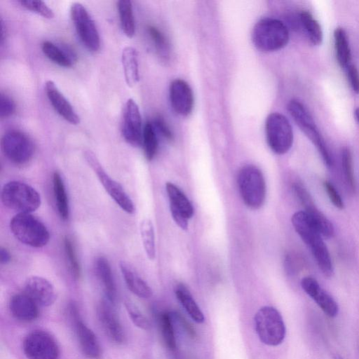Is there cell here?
Masks as SVG:
<instances>
[{
	"mask_svg": "<svg viewBox=\"0 0 359 359\" xmlns=\"http://www.w3.org/2000/svg\"><path fill=\"white\" fill-rule=\"evenodd\" d=\"M252 40L261 51L272 52L285 47L289 41V32L285 25L279 20L264 18L254 26Z\"/></svg>",
	"mask_w": 359,
	"mask_h": 359,
	"instance_id": "6da1fadb",
	"label": "cell"
},
{
	"mask_svg": "<svg viewBox=\"0 0 359 359\" xmlns=\"http://www.w3.org/2000/svg\"><path fill=\"white\" fill-rule=\"evenodd\" d=\"M1 198L6 207L18 213H30L41 205L39 192L30 185L19 181L5 184Z\"/></svg>",
	"mask_w": 359,
	"mask_h": 359,
	"instance_id": "7a4b0ae2",
	"label": "cell"
},
{
	"mask_svg": "<svg viewBox=\"0 0 359 359\" xmlns=\"http://www.w3.org/2000/svg\"><path fill=\"white\" fill-rule=\"evenodd\" d=\"M10 229L16 239L31 247H43L50 239L46 226L30 213H18L13 217Z\"/></svg>",
	"mask_w": 359,
	"mask_h": 359,
	"instance_id": "3957f363",
	"label": "cell"
},
{
	"mask_svg": "<svg viewBox=\"0 0 359 359\" xmlns=\"http://www.w3.org/2000/svg\"><path fill=\"white\" fill-rule=\"evenodd\" d=\"M255 327L260 341L266 345L280 344L285 337V325L280 312L274 307L265 306L255 315Z\"/></svg>",
	"mask_w": 359,
	"mask_h": 359,
	"instance_id": "277c9868",
	"label": "cell"
},
{
	"mask_svg": "<svg viewBox=\"0 0 359 359\" xmlns=\"http://www.w3.org/2000/svg\"><path fill=\"white\" fill-rule=\"evenodd\" d=\"M238 185L243 203L248 208L256 210L265 201L266 184L261 170L256 166L243 167L238 175Z\"/></svg>",
	"mask_w": 359,
	"mask_h": 359,
	"instance_id": "5b68a950",
	"label": "cell"
},
{
	"mask_svg": "<svg viewBox=\"0 0 359 359\" xmlns=\"http://www.w3.org/2000/svg\"><path fill=\"white\" fill-rule=\"evenodd\" d=\"M287 110L299 128L315 144L327 166L331 167L333 165L332 157L306 108L298 100H292L287 104Z\"/></svg>",
	"mask_w": 359,
	"mask_h": 359,
	"instance_id": "8992f818",
	"label": "cell"
},
{
	"mask_svg": "<svg viewBox=\"0 0 359 359\" xmlns=\"http://www.w3.org/2000/svg\"><path fill=\"white\" fill-rule=\"evenodd\" d=\"M266 137L271 149L277 154H284L293 143V131L287 118L277 112L270 114L265 123Z\"/></svg>",
	"mask_w": 359,
	"mask_h": 359,
	"instance_id": "52a82bcc",
	"label": "cell"
},
{
	"mask_svg": "<svg viewBox=\"0 0 359 359\" xmlns=\"http://www.w3.org/2000/svg\"><path fill=\"white\" fill-rule=\"evenodd\" d=\"M1 148L4 155L16 165L27 163L34 153V144L32 139L18 130H9L2 136Z\"/></svg>",
	"mask_w": 359,
	"mask_h": 359,
	"instance_id": "ba28073f",
	"label": "cell"
},
{
	"mask_svg": "<svg viewBox=\"0 0 359 359\" xmlns=\"http://www.w3.org/2000/svg\"><path fill=\"white\" fill-rule=\"evenodd\" d=\"M84 156L110 197L123 211L133 213L135 207L131 198L122 186L106 172L95 154L88 150L84 152Z\"/></svg>",
	"mask_w": 359,
	"mask_h": 359,
	"instance_id": "9c48e42d",
	"label": "cell"
},
{
	"mask_svg": "<svg viewBox=\"0 0 359 359\" xmlns=\"http://www.w3.org/2000/svg\"><path fill=\"white\" fill-rule=\"evenodd\" d=\"M70 14L76 33L85 47L91 52H97L100 47V37L87 9L80 3H74Z\"/></svg>",
	"mask_w": 359,
	"mask_h": 359,
	"instance_id": "30bf717a",
	"label": "cell"
},
{
	"mask_svg": "<svg viewBox=\"0 0 359 359\" xmlns=\"http://www.w3.org/2000/svg\"><path fill=\"white\" fill-rule=\"evenodd\" d=\"M23 351L28 359H58L60 355L55 339L39 330L32 332L25 337Z\"/></svg>",
	"mask_w": 359,
	"mask_h": 359,
	"instance_id": "8fae6325",
	"label": "cell"
},
{
	"mask_svg": "<svg viewBox=\"0 0 359 359\" xmlns=\"http://www.w3.org/2000/svg\"><path fill=\"white\" fill-rule=\"evenodd\" d=\"M143 129L138 105L132 98L128 99L123 114L122 135L126 142L133 147L142 143Z\"/></svg>",
	"mask_w": 359,
	"mask_h": 359,
	"instance_id": "7c38bea8",
	"label": "cell"
},
{
	"mask_svg": "<svg viewBox=\"0 0 359 359\" xmlns=\"http://www.w3.org/2000/svg\"><path fill=\"white\" fill-rule=\"evenodd\" d=\"M114 304L107 298L103 299L97 307V316L108 337L116 344H123L126 336Z\"/></svg>",
	"mask_w": 359,
	"mask_h": 359,
	"instance_id": "4fadbf2b",
	"label": "cell"
},
{
	"mask_svg": "<svg viewBox=\"0 0 359 359\" xmlns=\"http://www.w3.org/2000/svg\"><path fill=\"white\" fill-rule=\"evenodd\" d=\"M294 190L305 209L304 212L311 217L321 235L326 238L332 237L334 232L332 222L317 208L308 191L297 183L294 185Z\"/></svg>",
	"mask_w": 359,
	"mask_h": 359,
	"instance_id": "5bb4252c",
	"label": "cell"
},
{
	"mask_svg": "<svg viewBox=\"0 0 359 359\" xmlns=\"http://www.w3.org/2000/svg\"><path fill=\"white\" fill-rule=\"evenodd\" d=\"M291 221L294 230L311 252L325 245L320 231L304 211L293 214Z\"/></svg>",
	"mask_w": 359,
	"mask_h": 359,
	"instance_id": "9a60e30c",
	"label": "cell"
},
{
	"mask_svg": "<svg viewBox=\"0 0 359 359\" xmlns=\"http://www.w3.org/2000/svg\"><path fill=\"white\" fill-rule=\"evenodd\" d=\"M304 292L313 299L321 310L329 317L337 316L339 306L334 298L323 289L318 282L311 276L304 277L301 281Z\"/></svg>",
	"mask_w": 359,
	"mask_h": 359,
	"instance_id": "2e32d148",
	"label": "cell"
},
{
	"mask_svg": "<svg viewBox=\"0 0 359 359\" xmlns=\"http://www.w3.org/2000/svg\"><path fill=\"white\" fill-rule=\"evenodd\" d=\"M70 311L83 353L88 358L99 359L101 350L95 334L81 321L78 311L73 304L70 306Z\"/></svg>",
	"mask_w": 359,
	"mask_h": 359,
	"instance_id": "e0dca14e",
	"label": "cell"
},
{
	"mask_svg": "<svg viewBox=\"0 0 359 359\" xmlns=\"http://www.w3.org/2000/svg\"><path fill=\"white\" fill-rule=\"evenodd\" d=\"M169 95L173 109L182 116H188L194 108V94L189 85L182 79H175L170 85Z\"/></svg>",
	"mask_w": 359,
	"mask_h": 359,
	"instance_id": "ac0fdd59",
	"label": "cell"
},
{
	"mask_svg": "<svg viewBox=\"0 0 359 359\" xmlns=\"http://www.w3.org/2000/svg\"><path fill=\"white\" fill-rule=\"evenodd\" d=\"M25 293L30 297L38 305L48 306L55 300L53 285L47 279L37 276L27 278L25 283Z\"/></svg>",
	"mask_w": 359,
	"mask_h": 359,
	"instance_id": "d6986e66",
	"label": "cell"
},
{
	"mask_svg": "<svg viewBox=\"0 0 359 359\" xmlns=\"http://www.w3.org/2000/svg\"><path fill=\"white\" fill-rule=\"evenodd\" d=\"M45 92L53 108L62 118L71 124L77 125L80 123L79 116L73 107L53 81L46 82Z\"/></svg>",
	"mask_w": 359,
	"mask_h": 359,
	"instance_id": "ffe728a7",
	"label": "cell"
},
{
	"mask_svg": "<svg viewBox=\"0 0 359 359\" xmlns=\"http://www.w3.org/2000/svg\"><path fill=\"white\" fill-rule=\"evenodd\" d=\"M38 306L26 293L13 295L9 302V309L13 316L25 322L36 318L39 313Z\"/></svg>",
	"mask_w": 359,
	"mask_h": 359,
	"instance_id": "44dd1931",
	"label": "cell"
},
{
	"mask_svg": "<svg viewBox=\"0 0 359 359\" xmlns=\"http://www.w3.org/2000/svg\"><path fill=\"white\" fill-rule=\"evenodd\" d=\"M96 273L100 279L105 293V298L113 304L116 299V289L108 260L102 256L96 258L95 262Z\"/></svg>",
	"mask_w": 359,
	"mask_h": 359,
	"instance_id": "7402d4cb",
	"label": "cell"
},
{
	"mask_svg": "<svg viewBox=\"0 0 359 359\" xmlns=\"http://www.w3.org/2000/svg\"><path fill=\"white\" fill-rule=\"evenodd\" d=\"M43 54L52 62L62 67H72L76 55L69 48L55 44L50 41H44L41 44Z\"/></svg>",
	"mask_w": 359,
	"mask_h": 359,
	"instance_id": "603a6c76",
	"label": "cell"
},
{
	"mask_svg": "<svg viewBox=\"0 0 359 359\" xmlns=\"http://www.w3.org/2000/svg\"><path fill=\"white\" fill-rule=\"evenodd\" d=\"M120 269L128 288L135 295L141 298H149L152 290L133 268L126 262H120Z\"/></svg>",
	"mask_w": 359,
	"mask_h": 359,
	"instance_id": "cb8c5ba5",
	"label": "cell"
},
{
	"mask_svg": "<svg viewBox=\"0 0 359 359\" xmlns=\"http://www.w3.org/2000/svg\"><path fill=\"white\" fill-rule=\"evenodd\" d=\"M126 83L129 87H133L140 79L137 52L132 46L125 47L121 53Z\"/></svg>",
	"mask_w": 359,
	"mask_h": 359,
	"instance_id": "d4e9b609",
	"label": "cell"
},
{
	"mask_svg": "<svg viewBox=\"0 0 359 359\" xmlns=\"http://www.w3.org/2000/svg\"><path fill=\"white\" fill-rule=\"evenodd\" d=\"M166 192L170 201V208L182 213L188 219L194 214V208L184 194L174 184H165Z\"/></svg>",
	"mask_w": 359,
	"mask_h": 359,
	"instance_id": "484cf974",
	"label": "cell"
},
{
	"mask_svg": "<svg viewBox=\"0 0 359 359\" xmlns=\"http://www.w3.org/2000/svg\"><path fill=\"white\" fill-rule=\"evenodd\" d=\"M175 295L186 312L197 323L205 320L203 312L195 302L189 290L183 285L179 284L175 290Z\"/></svg>",
	"mask_w": 359,
	"mask_h": 359,
	"instance_id": "4316f807",
	"label": "cell"
},
{
	"mask_svg": "<svg viewBox=\"0 0 359 359\" xmlns=\"http://www.w3.org/2000/svg\"><path fill=\"white\" fill-rule=\"evenodd\" d=\"M53 187L58 213L63 220H67L69 215L68 197L63 180L57 172L53 173Z\"/></svg>",
	"mask_w": 359,
	"mask_h": 359,
	"instance_id": "83f0119b",
	"label": "cell"
},
{
	"mask_svg": "<svg viewBox=\"0 0 359 359\" xmlns=\"http://www.w3.org/2000/svg\"><path fill=\"white\" fill-rule=\"evenodd\" d=\"M336 57L339 65L346 68L351 63V53L346 32L341 27H337L334 32Z\"/></svg>",
	"mask_w": 359,
	"mask_h": 359,
	"instance_id": "f1b7e54d",
	"label": "cell"
},
{
	"mask_svg": "<svg viewBox=\"0 0 359 359\" xmlns=\"http://www.w3.org/2000/svg\"><path fill=\"white\" fill-rule=\"evenodd\" d=\"M116 7L123 32L127 37L132 38L135 32L132 2L130 0H119Z\"/></svg>",
	"mask_w": 359,
	"mask_h": 359,
	"instance_id": "f546056e",
	"label": "cell"
},
{
	"mask_svg": "<svg viewBox=\"0 0 359 359\" xmlns=\"http://www.w3.org/2000/svg\"><path fill=\"white\" fill-rule=\"evenodd\" d=\"M299 19L311 43L320 45L323 41V31L319 22L306 11L300 13Z\"/></svg>",
	"mask_w": 359,
	"mask_h": 359,
	"instance_id": "4dcf8cb0",
	"label": "cell"
},
{
	"mask_svg": "<svg viewBox=\"0 0 359 359\" xmlns=\"http://www.w3.org/2000/svg\"><path fill=\"white\" fill-rule=\"evenodd\" d=\"M140 235L147 257L153 260L156 256L154 230L151 221L143 219L140 226Z\"/></svg>",
	"mask_w": 359,
	"mask_h": 359,
	"instance_id": "1f68e13d",
	"label": "cell"
},
{
	"mask_svg": "<svg viewBox=\"0 0 359 359\" xmlns=\"http://www.w3.org/2000/svg\"><path fill=\"white\" fill-rule=\"evenodd\" d=\"M142 144L146 158L148 161H151L158 149V140L155 127L149 121L147 122L144 126Z\"/></svg>",
	"mask_w": 359,
	"mask_h": 359,
	"instance_id": "d6a6232c",
	"label": "cell"
},
{
	"mask_svg": "<svg viewBox=\"0 0 359 359\" xmlns=\"http://www.w3.org/2000/svg\"><path fill=\"white\" fill-rule=\"evenodd\" d=\"M158 322L162 337L166 346L171 351L176 349V339L172 318L168 313L163 312L159 315Z\"/></svg>",
	"mask_w": 359,
	"mask_h": 359,
	"instance_id": "836d02e7",
	"label": "cell"
},
{
	"mask_svg": "<svg viewBox=\"0 0 359 359\" xmlns=\"http://www.w3.org/2000/svg\"><path fill=\"white\" fill-rule=\"evenodd\" d=\"M341 166L346 187L349 191L354 193L355 191V181L353 171L352 155L347 147L341 150Z\"/></svg>",
	"mask_w": 359,
	"mask_h": 359,
	"instance_id": "e575fe53",
	"label": "cell"
},
{
	"mask_svg": "<svg viewBox=\"0 0 359 359\" xmlns=\"http://www.w3.org/2000/svg\"><path fill=\"white\" fill-rule=\"evenodd\" d=\"M64 249L70 271L72 276L78 279L81 274V265L78 260L74 245L67 236L64 239Z\"/></svg>",
	"mask_w": 359,
	"mask_h": 359,
	"instance_id": "d590c367",
	"label": "cell"
},
{
	"mask_svg": "<svg viewBox=\"0 0 359 359\" xmlns=\"http://www.w3.org/2000/svg\"><path fill=\"white\" fill-rule=\"evenodd\" d=\"M22 7L34 12L48 19L54 18V13L45 2L42 1L20 0L18 1Z\"/></svg>",
	"mask_w": 359,
	"mask_h": 359,
	"instance_id": "8d00e7d4",
	"label": "cell"
},
{
	"mask_svg": "<svg viewBox=\"0 0 359 359\" xmlns=\"http://www.w3.org/2000/svg\"><path fill=\"white\" fill-rule=\"evenodd\" d=\"M125 306L131 320L137 327L144 330H148L151 328L149 320L134 304L130 301H126Z\"/></svg>",
	"mask_w": 359,
	"mask_h": 359,
	"instance_id": "74e56055",
	"label": "cell"
},
{
	"mask_svg": "<svg viewBox=\"0 0 359 359\" xmlns=\"http://www.w3.org/2000/svg\"><path fill=\"white\" fill-rule=\"evenodd\" d=\"M147 32L158 53L165 57L168 51V43L164 34L158 28L151 25L148 27Z\"/></svg>",
	"mask_w": 359,
	"mask_h": 359,
	"instance_id": "f35d334b",
	"label": "cell"
},
{
	"mask_svg": "<svg viewBox=\"0 0 359 359\" xmlns=\"http://www.w3.org/2000/svg\"><path fill=\"white\" fill-rule=\"evenodd\" d=\"M15 104L12 98L1 93L0 95L1 118H8L12 116L15 111Z\"/></svg>",
	"mask_w": 359,
	"mask_h": 359,
	"instance_id": "ab89813d",
	"label": "cell"
},
{
	"mask_svg": "<svg viewBox=\"0 0 359 359\" xmlns=\"http://www.w3.org/2000/svg\"><path fill=\"white\" fill-rule=\"evenodd\" d=\"M323 185L332 203L336 208L343 209L344 205L343 200L332 183L330 181L325 180L323 182Z\"/></svg>",
	"mask_w": 359,
	"mask_h": 359,
	"instance_id": "60d3db41",
	"label": "cell"
},
{
	"mask_svg": "<svg viewBox=\"0 0 359 359\" xmlns=\"http://www.w3.org/2000/svg\"><path fill=\"white\" fill-rule=\"evenodd\" d=\"M347 77L352 90L359 94V72L356 67L350 64L346 68Z\"/></svg>",
	"mask_w": 359,
	"mask_h": 359,
	"instance_id": "b9f144b4",
	"label": "cell"
},
{
	"mask_svg": "<svg viewBox=\"0 0 359 359\" xmlns=\"http://www.w3.org/2000/svg\"><path fill=\"white\" fill-rule=\"evenodd\" d=\"M154 126L166 139L172 140L173 135L165 120L161 116L155 118Z\"/></svg>",
	"mask_w": 359,
	"mask_h": 359,
	"instance_id": "7bdbcfd3",
	"label": "cell"
},
{
	"mask_svg": "<svg viewBox=\"0 0 359 359\" xmlns=\"http://www.w3.org/2000/svg\"><path fill=\"white\" fill-rule=\"evenodd\" d=\"M172 217L177 225L182 229L186 230L188 227V218L177 210L170 208Z\"/></svg>",
	"mask_w": 359,
	"mask_h": 359,
	"instance_id": "ee69618b",
	"label": "cell"
},
{
	"mask_svg": "<svg viewBox=\"0 0 359 359\" xmlns=\"http://www.w3.org/2000/svg\"><path fill=\"white\" fill-rule=\"evenodd\" d=\"M11 255L9 251L1 247L0 250V260L1 264H7L11 261Z\"/></svg>",
	"mask_w": 359,
	"mask_h": 359,
	"instance_id": "f6af8a7d",
	"label": "cell"
},
{
	"mask_svg": "<svg viewBox=\"0 0 359 359\" xmlns=\"http://www.w3.org/2000/svg\"><path fill=\"white\" fill-rule=\"evenodd\" d=\"M354 115H355L356 120L359 123V107H358L355 109Z\"/></svg>",
	"mask_w": 359,
	"mask_h": 359,
	"instance_id": "bcb514c9",
	"label": "cell"
},
{
	"mask_svg": "<svg viewBox=\"0 0 359 359\" xmlns=\"http://www.w3.org/2000/svg\"><path fill=\"white\" fill-rule=\"evenodd\" d=\"M333 359H344L343 358H341L340 355H334V357H333Z\"/></svg>",
	"mask_w": 359,
	"mask_h": 359,
	"instance_id": "7dc6e473",
	"label": "cell"
}]
</instances>
